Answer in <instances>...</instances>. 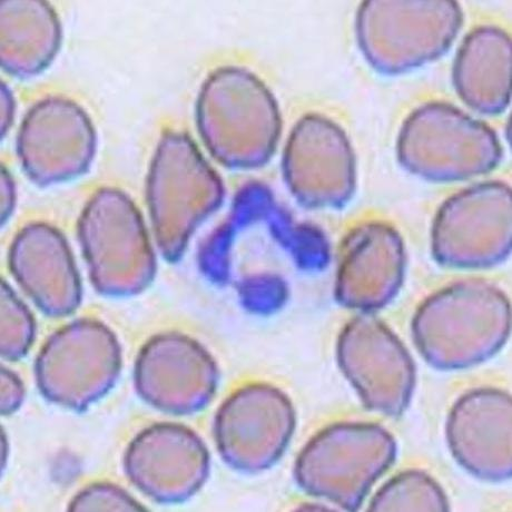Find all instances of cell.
<instances>
[{
    "mask_svg": "<svg viewBox=\"0 0 512 512\" xmlns=\"http://www.w3.org/2000/svg\"><path fill=\"white\" fill-rule=\"evenodd\" d=\"M510 327L506 295L487 281L465 280L423 302L412 333L421 356L433 367L457 370L495 356Z\"/></svg>",
    "mask_w": 512,
    "mask_h": 512,
    "instance_id": "cell-1",
    "label": "cell"
},
{
    "mask_svg": "<svg viewBox=\"0 0 512 512\" xmlns=\"http://www.w3.org/2000/svg\"><path fill=\"white\" fill-rule=\"evenodd\" d=\"M199 125L214 159L238 170L267 164L277 150L282 127L278 105L268 88L254 75L239 70L220 72L206 84Z\"/></svg>",
    "mask_w": 512,
    "mask_h": 512,
    "instance_id": "cell-2",
    "label": "cell"
},
{
    "mask_svg": "<svg viewBox=\"0 0 512 512\" xmlns=\"http://www.w3.org/2000/svg\"><path fill=\"white\" fill-rule=\"evenodd\" d=\"M149 208L155 240L165 260L179 261L198 226L219 208L223 184L189 137H163L151 165Z\"/></svg>",
    "mask_w": 512,
    "mask_h": 512,
    "instance_id": "cell-3",
    "label": "cell"
},
{
    "mask_svg": "<svg viewBox=\"0 0 512 512\" xmlns=\"http://www.w3.org/2000/svg\"><path fill=\"white\" fill-rule=\"evenodd\" d=\"M80 236L98 293L132 297L154 280L156 256L150 235L139 210L123 193H97L83 213Z\"/></svg>",
    "mask_w": 512,
    "mask_h": 512,
    "instance_id": "cell-4",
    "label": "cell"
},
{
    "mask_svg": "<svg viewBox=\"0 0 512 512\" xmlns=\"http://www.w3.org/2000/svg\"><path fill=\"white\" fill-rule=\"evenodd\" d=\"M395 441L369 423H341L321 431L300 455L295 476L309 494L356 510L391 466Z\"/></svg>",
    "mask_w": 512,
    "mask_h": 512,
    "instance_id": "cell-5",
    "label": "cell"
},
{
    "mask_svg": "<svg viewBox=\"0 0 512 512\" xmlns=\"http://www.w3.org/2000/svg\"><path fill=\"white\" fill-rule=\"evenodd\" d=\"M122 362L114 332L100 321L81 319L48 338L38 353L35 376L44 397L78 411L111 390Z\"/></svg>",
    "mask_w": 512,
    "mask_h": 512,
    "instance_id": "cell-6",
    "label": "cell"
},
{
    "mask_svg": "<svg viewBox=\"0 0 512 512\" xmlns=\"http://www.w3.org/2000/svg\"><path fill=\"white\" fill-rule=\"evenodd\" d=\"M511 190L485 182L457 193L441 206L433 224L432 250L446 267L484 269L511 250Z\"/></svg>",
    "mask_w": 512,
    "mask_h": 512,
    "instance_id": "cell-7",
    "label": "cell"
},
{
    "mask_svg": "<svg viewBox=\"0 0 512 512\" xmlns=\"http://www.w3.org/2000/svg\"><path fill=\"white\" fill-rule=\"evenodd\" d=\"M398 152L407 170L436 182L474 179L495 170L501 159L489 127L456 113L413 116L401 131Z\"/></svg>",
    "mask_w": 512,
    "mask_h": 512,
    "instance_id": "cell-8",
    "label": "cell"
},
{
    "mask_svg": "<svg viewBox=\"0 0 512 512\" xmlns=\"http://www.w3.org/2000/svg\"><path fill=\"white\" fill-rule=\"evenodd\" d=\"M285 183L294 199L309 209L346 205L357 184L356 157L336 123L308 115L293 128L282 157Z\"/></svg>",
    "mask_w": 512,
    "mask_h": 512,
    "instance_id": "cell-9",
    "label": "cell"
},
{
    "mask_svg": "<svg viewBox=\"0 0 512 512\" xmlns=\"http://www.w3.org/2000/svg\"><path fill=\"white\" fill-rule=\"evenodd\" d=\"M294 417L289 398L279 389L249 384L226 398L216 413V447L226 464L236 470L267 469L289 445Z\"/></svg>",
    "mask_w": 512,
    "mask_h": 512,
    "instance_id": "cell-10",
    "label": "cell"
},
{
    "mask_svg": "<svg viewBox=\"0 0 512 512\" xmlns=\"http://www.w3.org/2000/svg\"><path fill=\"white\" fill-rule=\"evenodd\" d=\"M140 397L170 415H192L209 405L218 388L219 368L202 344L179 332L157 334L135 361Z\"/></svg>",
    "mask_w": 512,
    "mask_h": 512,
    "instance_id": "cell-11",
    "label": "cell"
},
{
    "mask_svg": "<svg viewBox=\"0 0 512 512\" xmlns=\"http://www.w3.org/2000/svg\"><path fill=\"white\" fill-rule=\"evenodd\" d=\"M338 361L344 376L372 410L397 415L405 409L416 370L409 351L383 322L361 313L343 328Z\"/></svg>",
    "mask_w": 512,
    "mask_h": 512,
    "instance_id": "cell-12",
    "label": "cell"
},
{
    "mask_svg": "<svg viewBox=\"0 0 512 512\" xmlns=\"http://www.w3.org/2000/svg\"><path fill=\"white\" fill-rule=\"evenodd\" d=\"M124 464L126 475L143 494L162 504H177L204 485L210 455L193 430L164 422L135 437Z\"/></svg>",
    "mask_w": 512,
    "mask_h": 512,
    "instance_id": "cell-13",
    "label": "cell"
},
{
    "mask_svg": "<svg viewBox=\"0 0 512 512\" xmlns=\"http://www.w3.org/2000/svg\"><path fill=\"white\" fill-rule=\"evenodd\" d=\"M406 268L399 233L381 222L361 224L344 239L339 253L336 298L343 307L372 313L398 294Z\"/></svg>",
    "mask_w": 512,
    "mask_h": 512,
    "instance_id": "cell-14",
    "label": "cell"
},
{
    "mask_svg": "<svg viewBox=\"0 0 512 512\" xmlns=\"http://www.w3.org/2000/svg\"><path fill=\"white\" fill-rule=\"evenodd\" d=\"M9 268L19 287L48 317L65 318L80 307V272L63 236L49 226L31 225L17 236Z\"/></svg>",
    "mask_w": 512,
    "mask_h": 512,
    "instance_id": "cell-15",
    "label": "cell"
},
{
    "mask_svg": "<svg viewBox=\"0 0 512 512\" xmlns=\"http://www.w3.org/2000/svg\"><path fill=\"white\" fill-rule=\"evenodd\" d=\"M490 389L477 390L478 406L475 392H469L460 402L468 410L462 409L458 403L451 413L448 423V438L451 450L469 471L474 470L476 461L478 465L475 474L480 477L499 480L506 478L497 465L492 454H495L500 464L511 471L510 457V412L511 409L496 416L497 403L504 396L501 392L494 409L487 415V406ZM489 413V410H488Z\"/></svg>",
    "mask_w": 512,
    "mask_h": 512,
    "instance_id": "cell-16",
    "label": "cell"
},
{
    "mask_svg": "<svg viewBox=\"0 0 512 512\" xmlns=\"http://www.w3.org/2000/svg\"><path fill=\"white\" fill-rule=\"evenodd\" d=\"M32 124L19 140L26 172L38 183L72 179L86 170L94 152L93 135L85 124Z\"/></svg>",
    "mask_w": 512,
    "mask_h": 512,
    "instance_id": "cell-17",
    "label": "cell"
},
{
    "mask_svg": "<svg viewBox=\"0 0 512 512\" xmlns=\"http://www.w3.org/2000/svg\"><path fill=\"white\" fill-rule=\"evenodd\" d=\"M33 314L7 282L2 280V357L16 361L26 356L35 341Z\"/></svg>",
    "mask_w": 512,
    "mask_h": 512,
    "instance_id": "cell-18",
    "label": "cell"
},
{
    "mask_svg": "<svg viewBox=\"0 0 512 512\" xmlns=\"http://www.w3.org/2000/svg\"><path fill=\"white\" fill-rule=\"evenodd\" d=\"M71 511H143L136 501L120 487L108 484H95L86 487L78 494L70 505Z\"/></svg>",
    "mask_w": 512,
    "mask_h": 512,
    "instance_id": "cell-19",
    "label": "cell"
},
{
    "mask_svg": "<svg viewBox=\"0 0 512 512\" xmlns=\"http://www.w3.org/2000/svg\"><path fill=\"white\" fill-rule=\"evenodd\" d=\"M24 398V386L14 371L2 368V413L11 415L21 406Z\"/></svg>",
    "mask_w": 512,
    "mask_h": 512,
    "instance_id": "cell-20",
    "label": "cell"
},
{
    "mask_svg": "<svg viewBox=\"0 0 512 512\" xmlns=\"http://www.w3.org/2000/svg\"><path fill=\"white\" fill-rule=\"evenodd\" d=\"M14 186L9 175L3 173V220L11 214L14 206Z\"/></svg>",
    "mask_w": 512,
    "mask_h": 512,
    "instance_id": "cell-21",
    "label": "cell"
}]
</instances>
